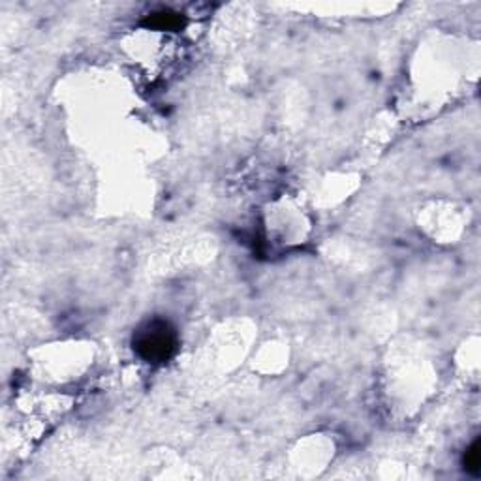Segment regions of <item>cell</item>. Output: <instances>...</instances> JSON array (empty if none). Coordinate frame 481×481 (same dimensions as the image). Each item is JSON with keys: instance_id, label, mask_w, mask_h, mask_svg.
Segmentation results:
<instances>
[{"instance_id": "cell-3", "label": "cell", "mask_w": 481, "mask_h": 481, "mask_svg": "<svg viewBox=\"0 0 481 481\" xmlns=\"http://www.w3.org/2000/svg\"><path fill=\"white\" fill-rule=\"evenodd\" d=\"M480 440H476L474 444L467 449L465 457H463V467H465V470H467L468 474L480 476Z\"/></svg>"}, {"instance_id": "cell-1", "label": "cell", "mask_w": 481, "mask_h": 481, "mask_svg": "<svg viewBox=\"0 0 481 481\" xmlns=\"http://www.w3.org/2000/svg\"><path fill=\"white\" fill-rule=\"evenodd\" d=\"M132 346L147 363H166L175 356L179 338L175 328L168 320L153 318V320L141 323L132 336Z\"/></svg>"}, {"instance_id": "cell-2", "label": "cell", "mask_w": 481, "mask_h": 481, "mask_svg": "<svg viewBox=\"0 0 481 481\" xmlns=\"http://www.w3.org/2000/svg\"><path fill=\"white\" fill-rule=\"evenodd\" d=\"M184 21L179 14L173 12H158L145 19V27H151L154 30H177L181 29Z\"/></svg>"}]
</instances>
